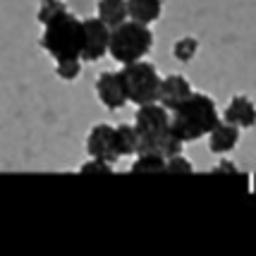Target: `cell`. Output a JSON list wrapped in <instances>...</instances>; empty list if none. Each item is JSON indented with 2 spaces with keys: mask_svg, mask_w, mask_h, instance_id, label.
Masks as SVG:
<instances>
[{
  "mask_svg": "<svg viewBox=\"0 0 256 256\" xmlns=\"http://www.w3.org/2000/svg\"><path fill=\"white\" fill-rule=\"evenodd\" d=\"M170 112H172L170 115V132L178 139H182L184 144L206 136L220 120L216 100L206 94H194V91Z\"/></svg>",
  "mask_w": 256,
  "mask_h": 256,
  "instance_id": "obj_1",
  "label": "cell"
},
{
  "mask_svg": "<svg viewBox=\"0 0 256 256\" xmlns=\"http://www.w3.org/2000/svg\"><path fill=\"white\" fill-rule=\"evenodd\" d=\"M41 48H44L53 60H82L84 50V24L77 20L72 12H62L56 20L46 24L44 36H41Z\"/></svg>",
  "mask_w": 256,
  "mask_h": 256,
  "instance_id": "obj_2",
  "label": "cell"
},
{
  "mask_svg": "<svg viewBox=\"0 0 256 256\" xmlns=\"http://www.w3.org/2000/svg\"><path fill=\"white\" fill-rule=\"evenodd\" d=\"M154 48V34L148 29V24L142 22H127L112 26L110 29V41H108V56L120 62H136Z\"/></svg>",
  "mask_w": 256,
  "mask_h": 256,
  "instance_id": "obj_3",
  "label": "cell"
},
{
  "mask_svg": "<svg viewBox=\"0 0 256 256\" xmlns=\"http://www.w3.org/2000/svg\"><path fill=\"white\" fill-rule=\"evenodd\" d=\"M134 127L139 132V154L154 151L160 156V146L170 134V115L168 108L158 106V100L154 103H144L139 106V110L134 115Z\"/></svg>",
  "mask_w": 256,
  "mask_h": 256,
  "instance_id": "obj_4",
  "label": "cell"
},
{
  "mask_svg": "<svg viewBox=\"0 0 256 256\" xmlns=\"http://www.w3.org/2000/svg\"><path fill=\"white\" fill-rule=\"evenodd\" d=\"M124 84H127V96L132 103L144 106V103H154L158 100V91H160V82L163 77L158 74L156 65L136 60V62H127L122 67Z\"/></svg>",
  "mask_w": 256,
  "mask_h": 256,
  "instance_id": "obj_5",
  "label": "cell"
},
{
  "mask_svg": "<svg viewBox=\"0 0 256 256\" xmlns=\"http://www.w3.org/2000/svg\"><path fill=\"white\" fill-rule=\"evenodd\" d=\"M84 24V50L82 62H98L100 58L108 56V41H110V26L103 24L98 17H86Z\"/></svg>",
  "mask_w": 256,
  "mask_h": 256,
  "instance_id": "obj_6",
  "label": "cell"
},
{
  "mask_svg": "<svg viewBox=\"0 0 256 256\" xmlns=\"http://www.w3.org/2000/svg\"><path fill=\"white\" fill-rule=\"evenodd\" d=\"M86 151L91 158H98L106 163H118L120 160V151H118V139H115V127L108 122L94 124L86 136Z\"/></svg>",
  "mask_w": 256,
  "mask_h": 256,
  "instance_id": "obj_7",
  "label": "cell"
},
{
  "mask_svg": "<svg viewBox=\"0 0 256 256\" xmlns=\"http://www.w3.org/2000/svg\"><path fill=\"white\" fill-rule=\"evenodd\" d=\"M96 94H98V100L108 110L124 108L130 103V96H127V84H124L122 70L120 72H103L96 79Z\"/></svg>",
  "mask_w": 256,
  "mask_h": 256,
  "instance_id": "obj_8",
  "label": "cell"
},
{
  "mask_svg": "<svg viewBox=\"0 0 256 256\" xmlns=\"http://www.w3.org/2000/svg\"><path fill=\"white\" fill-rule=\"evenodd\" d=\"M190 94H192L190 79L182 77V74H168V77L160 82L158 103H160L163 108H168V110H172V108H178Z\"/></svg>",
  "mask_w": 256,
  "mask_h": 256,
  "instance_id": "obj_9",
  "label": "cell"
},
{
  "mask_svg": "<svg viewBox=\"0 0 256 256\" xmlns=\"http://www.w3.org/2000/svg\"><path fill=\"white\" fill-rule=\"evenodd\" d=\"M223 120L237 127H254L256 124V106L252 98L246 96H232V100L228 103V108L223 112Z\"/></svg>",
  "mask_w": 256,
  "mask_h": 256,
  "instance_id": "obj_10",
  "label": "cell"
},
{
  "mask_svg": "<svg viewBox=\"0 0 256 256\" xmlns=\"http://www.w3.org/2000/svg\"><path fill=\"white\" fill-rule=\"evenodd\" d=\"M206 136H208V151L211 154H228L240 142V127L225 122V120H218V124Z\"/></svg>",
  "mask_w": 256,
  "mask_h": 256,
  "instance_id": "obj_11",
  "label": "cell"
},
{
  "mask_svg": "<svg viewBox=\"0 0 256 256\" xmlns=\"http://www.w3.org/2000/svg\"><path fill=\"white\" fill-rule=\"evenodd\" d=\"M163 12V0H127V17L134 22L154 24Z\"/></svg>",
  "mask_w": 256,
  "mask_h": 256,
  "instance_id": "obj_12",
  "label": "cell"
},
{
  "mask_svg": "<svg viewBox=\"0 0 256 256\" xmlns=\"http://www.w3.org/2000/svg\"><path fill=\"white\" fill-rule=\"evenodd\" d=\"M98 20L108 26H118L127 20V0H98Z\"/></svg>",
  "mask_w": 256,
  "mask_h": 256,
  "instance_id": "obj_13",
  "label": "cell"
},
{
  "mask_svg": "<svg viewBox=\"0 0 256 256\" xmlns=\"http://www.w3.org/2000/svg\"><path fill=\"white\" fill-rule=\"evenodd\" d=\"M115 139H118V151L120 156H136L139 154V132L134 124H118L115 127Z\"/></svg>",
  "mask_w": 256,
  "mask_h": 256,
  "instance_id": "obj_14",
  "label": "cell"
},
{
  "mask_svg": "<svg viewBox=\"0 0 256 256\" xmlns=\"http://www.w3.org/2000/svg\"><path fill=\"white\" fill-rule=\"evenodd\" d=\"M132 172H166V158L146 151V154H136V160L130 168Z\"/></svg>",
  "mask_w": 256,
  "mask_h": 256,
  "instance_id": "obj_15",
  "label": "cell"
},
{
  "mask_svg": "<svg viewBox=\"0 0 256 256\" xmlns=\"http://www.w3.org/2000/svg\"><path fill=\"white\" fill-rule=\"evenodd\" d=\"M196 53H199V41H196L194 36H184V38H180L178 44L172 46V56H175V60H180V62L194 60Z\"/></svg>",
  "mask_w": 256,
  "mask_h": 256,
  "instance_id": "obj_16",
  "label": "cell"
},
{
  "mask_svg": "<svg viewBox=\"0 0 256 256\" xmlns=\"http://www.w3.org/2000/svg\"><path fill=\"white\" fill-rule=\"evenodd\" d=\"M67 10V5L62 2V0H41V5H38V22L44 24H48L50 20H56L58 14H62V12Z\"/></svg>",
  "mask_w": 256,
  "mask_h": 256,
  "instance_id": "obj_17",
  "label": "cell"
},
{
  "mask_svg": "<svg viewBox=\"0 0 256 256\" xmlns=\"http://www.w3.org/2000/svg\"><path fill=\"white\" fill-rule=\"evenodd\" d=\"M56 74L62 82H74L82 77V60H58Z\"/></svg>",
  "mask_w": 256,
  "mask_h": 256,
  "instance_id": "obj_18",
  "label": "cell"
},
{
  "mask_svg": "<svg viewBox=\"0 0 256 256\" xmlns=\"http://www.w3.org/2000/svg\"><path fill=\"white\" fill-rule=\"evenodd\" d=\"M79 172L82 175H112V166L106 163V160H98V158H91L89 163L82 166Z\"/></svg>",
  "mask_w": 256,
  "mask_h": 256,
  "instance_id": "obj_19",
  "label": "cell"
},
{
  "mask_svg": "<svg viewBox=\"0 0 256 256\" xmlns=\"http://www.w3.org/2000/svg\"><path fill=\"white\" fill-rule=\"evenodd\" d=\"M166 172H184V175H190V172H194V166L187 158H182V154H178V156L166 160Z\"/></svg>",
  "mask_w": 256,
  "mask_h": 256,
  "instance_id": "obj_20",
  "label": "cell"
}]
</instances>
